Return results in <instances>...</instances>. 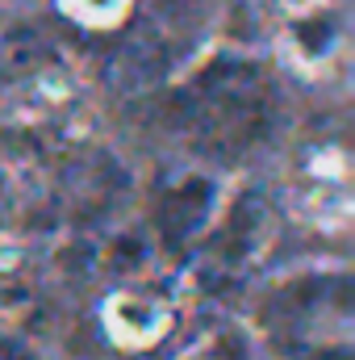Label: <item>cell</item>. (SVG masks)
I'll list each match as a JSON object with an SVG mask.
<instances>
[{"mask_svg": "<svg viewBox=\"0 0 355 360\" xmlns=\"http://www.w3.org/2000/svg\"><path fill=\"white\" fill-rule=\"evenodd\" d=\"M59 8L80 21V25H92V30H109L117 21H126L130 13V0H59Z\"/></svg>", "mask_w": 355, "mask_h": 360, "instance_id": "cell-3", "label": "cell"}, {"mask_svg": "<svg viewBox=\"0 0 355 360\" xmlns=\"http://www.w3.org/2000/svg\"><path fill=\"white\" fill-rule=\"evenodd\" d=\"M343 46V13L335 4H305L284 25V51L297 68L318 72Z\"/></svg>", "mask_w": 355, "mask_h": 360, "instance_id": "cell-1", "label": "cell"}, {"mask_svg": "<svg viewBox=\"0 0 355 360\" xmlns=\"http://www.w3.org/2000/svg\"><path fill=\"white\" fill-rule=\"evenodd\" d=\"M105 319H109L113 335L126 340V344H151V340H159V335L168 331V323H172L168 306H159L155 297H138V293L113 297L109 310H105Z\"/></svg>", "mask_w": 355, "mask_h": 360, "instance_id": "cell-2", "label": "cell"}]
</instances>
